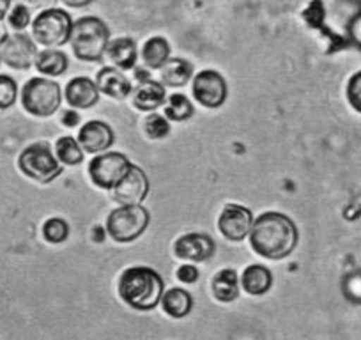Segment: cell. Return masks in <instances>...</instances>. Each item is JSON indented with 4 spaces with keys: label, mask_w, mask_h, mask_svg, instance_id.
Returning <instances> with one entry per match:
<instances>
[{
    "label": "cell",
    "mask_w": 361,
    "mask_h": 340,
    "mask_svg": "<svg viewBox=\"0 0 361 340\" xmlns=\"http://www.w3.org/2000/svg\"><path fill=\"white\" fill-rule=\"evenodd\" d=\"M96 85L103 95L110 96L114 99H124L131 92V82L124 76V73L117 68H103L99 69L96 76Z\"/></svg>",
    "instance_id": "obj_16"
},
{
    "label": "cell",
    "mask_w": 361,
    "mask_h": 340,
    "mask_svg": "<svg viewBox=\"0 0 361 340\" xmlns=\"http://www.w3.org/2000/svg\"><path fill=\"white\" fill-rule=\"evenodd\" d=\"M149 225V213L142 206H121L110 213L106 232L117 243H131L144 234Z\"/></svg>",
    "instance_id": "obj_7"
},
{
    "label": "cell",
    "mask_w": 361,
    "mask_h": 340,
    "mask_svg": "<svg viewBox=\"0 0 361 340\" xmlns=\"http://www.w3.org/2000/svg\"><path fill=\"white\" fill-rule=\"evenodd\" d=\"M36 43L27 34H8L0 40V61L13 69H29L36 62Z\"/></svg>",
    "instance_id": "obj_9"
},
{
    "label": "cell",
    "mask_w": 361,
    "mask_h": 340,
    "mask_svg": "<svg viewBox=\"0 0 361 340\" xmlns=\"http://www.w3.org/2000/svg\"><path fill=\"white\" fill-rule=\"evenodd\" d=\"M27 2H30L32 6H43V4H48L50 0H27Z\"/></svg>",
    "instance_id": "obj_39"
},
{
    "label": "cell",
    "mask_w": 361,
    "mask_h": 340,
    "mask_svg": "<svg viewBox=\"0 0 361 340\" xmlns=\"http://www.w3.org/2000/svg\"><path fill=\"white\" fill-rule=\"evenodd\" d=\"M271 284H273V275L267 268L260 265H252L243 272L241 286L252 296H260L269 291Z\"/></svg>",
    "instance_id": "obj_19"
},
{
    "label": "cell",
    "mask_w": 361,
    "mask_h": 340,
    "mask_svg": "<svg viewBox=\"0 0 361 340\" xmlns=\"http://www.w3.org/2000/svg\"><path fill=\"white\" fill-rule=\"evenodd\" d=\"M173 252L179 259L190 262H204L213 257L214 241L206 234H185L173 245Z\"/></svg>",
    "instance_id": "obj_13"
},
{
    "label": "cell",
    "mask_w": 361,
    "mask_h": 340,
    "mask_svg": "<svg viewBox=\"0 0 361 340\" xmlns=\"http://www.w3.org/2000/svg\"><path fill=\"white\" fill-rule=\"evenodd\" d=\"M347 30H349V40L353 41L357 48H361V11L353 16Z\"/></svg>",
    "instance_id": "obj_34"
},
{
    "label": "cell",
    "mask_w": 361,
    "mask_h": 340,
    "mask_svg": "<svg viewBox=\"0 0 361 340\" xmlns=\"http://www.w3.org/2000/svg\"><path fill=\"white\" fill-rule=\"evenodd\" d=\"M22 107L34 117H50L61 107V87L48 78H30L22 89Z\"/></svg>",
    "instance_id": "obj_5"
},
{
    "label": "cell",
    "mask_w": 361,
    "mask_h": 340,
    "mask_svg": "<svg viewBox=\"0 0 361 340\" xmlns=\"http://www.w3.org/2000/svg\"><path fill=\"white\" fill-rule=\"evenodd\" d=\"M161 305L163 310H165L170 317L180 319L190 314V310H192L193 307V300L192 296H190V293H186L185 289L176 287V289H170L163 294Z\"/></svg>",
    "instance_id": "obj_23"
},
{
    "label": "cell",
    "mask_w": 361,
    "mask_h": 340,
    "mask_svg": "<svg viewBox=\"0 0 361 340\" xmlns=\"http://www.w3.org/2000/svg\"><path fill=\"white\" fill-rule=\"evenodd\" d=\"M250 245L260 257L273 261L286 259L298 245L296 224L287 214L267 211L253 221Z\"/></svg>",
    "instance_id": "obj_1"
},
{
    "label": "cell",
    "mask_w": 361,
    "mask_h": 340,
    "mask_svg": "<svg viewBox=\"0 0 361 340\" xmlns=\"http://www.w3.org/2000/svg\"><path fill=\"white\" fill-rule=\"evenodd\" d=\"M165 103V87L161 83L149 80L138 83V89L133 95V105L142 112H152Z\"/></svg>",
    "instance_id": "obj_18"
},
{
    "label": "cell",
    "mask_w": 361,
    "mask_h": 340,
    "mask_svg": "<svg viewBox=\"0 0 361 340\" xmlns=\"http://www.w3.org/2000/svg\"><path fill=\"white\" fill-rule=\"evenodd\" d=\"M161 83L166 87H183L190 82L193 75V66L185 59H169L165 66L159 69Z\"/></svg>",
    "instance_id": "obj_20"
},
{
    "label": "cell",
    "mask_w": 361,
    "mask_h": 340,
    "mask_svg": "<svg viewBox=\"0 0 361 340\" xmlns=\"http://www.w3.org/2000/svg\"><path fill=\"white\" fill-rule=\"evenodd\" d=\"M303 16L312 27H321L322 22H324V4H322V0H314L307 8V11L303 13Z\"/></svg>",
    "instance_id": "obj_32"
},
{
    "label": "cell",
    "mask_w": 361,
    "mask_h": 340,
    "mask_svg": "<svg viewBox=\"0 0 361 340\" xmlns=\"http://www.w3.org/2000/svg\"><path fill=\"white\" fill-rule=\"evenodd\" d=\"M78 144L87 152H102L114 144L112 128L102 121H89L78 133Z\"/></svg>",
    "instance_id": "obj_14"
},
{
    "label": "cell",
    "mask_w": 361,
    "mask_h": 340,
    "mask_svg": "<svg viewBox=\"0 0 361 340\" xmlns=\"http://www.w3.org/2000/svg\"><path fill=\"white\" fill-rule=\"evenodd\" d=\"M34 66L37 68V71L43 73V75L47 76H61L62 73L68 69L69 62H68V57H66V54H62L61 50L47 48V50L37 54Z\"/></svg>",
    "instance_id": "obj_24"
},
{
    "label": "cell",
    "mask_w": 361,
    "mask_h": 340,
    "mask_svg": "<svg viewBox=\"0 0 361 340\" xmlns=\"http://www.w3.org/2000/svg\"><path fill=\"white\" fill-rule=\"evenodd\" d=\"M69 236V225L66 224L62 218H50V220L44 221L43 225V238L47 239L48 243H57L66 241Z\"/></svg>",
    "instance_id": "obj_27"
},
{
    "label": "cell",
    "mask_w": 361,
    "mask_h": 340,
    "mask_svg": "<svg viewBox=\"0 0 361 340\" xmlns=\"http://www.w3.org/2000/svg\"><path fill=\"white\" fill-rule=\"evenodd\" d=\"M347 99L356 112L361 114V71L354 73L347 83Z\"/></svg>",
    "instance_id": "obj_31"
},
{
    "label": "cell",
    "mask_w": 361,
    "mask_h": 340,
    "mask_svg": "<svg viewBox=\"0 0 361 340\" xmlns=\"http://www.w3.org/2000/svg\"><path fill=\"white\" fill-rule=\"evenodd\" d=\"M149 193V179L144 170L137 165H131L123 181L114 188V199L121 206H140L142 200Z\"/></svg>",
    "instance_id": "obj_12"
},
{
    "label": "cell",
    "mask_w": 361,
    "mask_h": 340,
    "mask_svg": "<svg viewBox=\"0 0 361 340\" xmlns=\"http://www.w3.org/2000/svg\"><path fill=\"white\" fill-rule=\"evenodd\" d=\"M55 156H57L59 162H62L68 166L78 165L83 159L82 145L73 137H61L55 142Z\"/></svg>",
    "instance_id": "obj_25"
},
{
    "label": "cell",
    "mask_w": 361,
    "mask_h": 340,
    "mask_svg": "<svg viewBox=\"0 0 361 340\" xmlns=\"http://www.w3.org/2000/svg\"><path fill=\"white\" fill-rule=\"evenodd\" d=\"M0 62H2V61H0Z\"/></svg>",
    "instance_id": "obj_40"
},
{
    "label": "cell",
    "mask_w": 361,
    "mask_h": 340,
    "mask_svg": "<svg viewBox=\"0 0 361 340\" xmlns=\"http://www.w3.org/2000/svg\"><path fill=\"white\" fill-rule=\"evenodd\" d=\"M105 55L112 62V68L128 71V69H133L135 64H137V44L131 37H117V40L110 41Z\"/></svg>",
    "instance_id": "obj_17"
},
{
    "label": "cell",
    "mask_w": 361,
    "mask_h": 340,
    "mask_svg": "<svg viewBox=\"0 0 361 340\" xmlns=\"http://www.w3.org/2000/svg\"><path fill=\"white\" fill-rule=\"evenodd\" d=\"M62 123L68 128H75L76 124L80 123V116L75 110H68V112H64V116H62Z\"/></svg>",
    "instance_id": "obj_36"
},
{
    "label": "cell",
    "mask_w": 361,
    "mask_h": 340,
    "mask_svg": "<svg viewBox=\"0 0 361 340\" xmlns=\"http://www.w3.org/2000/svg\"><path fill=\"white\" fill-rule=\"evenodd\" d=\"M8 23L11 29L15 30H23L32 23V18H30V11L25 4H16L15 8H11L8 15Z\"/></svg>",
    "instance_id": "obj_30"
},
{
    "label": "cell",
    "mask_w": 361,
    "mask_h": 340,
    "mask_svg": "<svg viewBox=\"0 0 361 340\" xmlns=\"http://www.w3.org/2000/svg\"><path fill=\"white\" fill-rule=\"evenodd\" d=\"M119 294L135 310H152L163 298V279L152 268L133 266L121 275Z\"/></svg>",
    "instance_id": "obj_2"
},
{
    "label": "cell",
    "mask_w": 361,
    "mask_h": 340,
    "mask_svg": "<svg viewBox=\"0 0 361 340\" xmlns=\"http://www.w3.org/2000/svg\"><path fill=\"white\" fill-rule=\"evenodd\" d=\"M193 98L207 109H218L227 99V82L214 69L199 71L193 78Z\"/></svg>",
    "instance_id": "obj_10"
},
{
    "label": "cell",
    "mask_w": 361,
    "mask_h": 340,
    "mask_svg": "<svg viewBox=\"0 0 361 340\" xmlns=\"http://www.w3.org/2000/svg\"><path fill=\"white\" fill-rule=\"evenodd\" d=\"M73 23L75 22L64 9H44L32 20L34 43H39L44 48L62 47L71 37Z\"/></svg>",
    "instance_id": "obj_4"
},
{
    "label": "cell",
    "mask_w": 361,
    "mask_h": 340,
    "mask_svg": "<svg viewBox=\"0 0 361 340\" xmlns=\"http://www.w3.org/2000/svg\"><path fill=\"white\" fill-rule=\"evenodd\" d=\"M18 166L27 178L37 183H51L62 172L48 142H34L18 156Z\"/></svg>",
    "instance_id": "obj_6"
},
{
    "label": "cell",
    "mask_w": 361,
    "mask_h": 340,
    "mask_svg": "<svg viewBox=\"0 0 361 340\" xmlns=\"http://www.w3.org/2000/svg\"><path fill=\"white\" fill-rule=\"evenodd\" d=\"M166 119L176 121V123H183V121H188L193 116V105L185 95H172L169 98L165 109Z\"/></svg>",
    "instance_id": "obj_26"
},
{
    "label": "cell",
    "mask_w": 361,
    "mask_h": 340,
    "mask_svg": "<svg viewBox=\"0 0 361 340\" xmlns=\"http://www.w3.org/2000/svg\"><path fill=\"white\" fill-rule=\"evenodd\" d=\"M9 11H11V0H0V22L8 18Z\"/></svg>",
    "instance_id": "obj_38"
},
{
    "label": "cell",
    "mask_w": 361,
    "mask_h": 340,
    "mask_svg": "<svg viewBox=\"0 0 361 340\" xmlns=\"http://www.w3.org/2000/svg\"><path fill=\"white\" fill-rule=\"evenodd\" d=\"M69 43L80 61H102L110 44V30L102 18L83 16L73 23Z\"/></svg>",
    "instance_id": "obj_3"
},
{
    "label": "cell",
    "mask_w": 361,
    "mask_h": 340,
    "mask_svg": "<svg viewBox=\"0 0 361 340\" xmlns=\"http://www.w3.org/2000/svg\"><path fill=\"white\" fill-rule=\"evenodd\" d=\"M131 165L133 163L128 159V156L121 154V152H105V154L96 156L89 163V176L99 188L114 190L123 181Z\"/></svg>",
    "instance_id": "obj_8"
},
{
    "label": "cell",
    "mask_w": 361,
    "mask_h": 340,
    "mask_svg": "<svg viewBox=\"0 0 361 340\" xmlns=\"http://www.w3.org/2000/svg\"><path fill=\"white\" fill-rule=\"evenodd\" d=\"M144 128H145V133H147V137L154 138V140L165 138L166 135L170 133L169 121H166V117L159 116V114H151V116L145 117Z\"/></svg>",
    "instance_id": "obj_28"
},
{
    "label": "cell",
    "mask_w": 361,
    "mask_h": 340,
    "mask_svg": "<svg viewBox=\"0 0 361 340\" xmlns=\"http://www.w3.org/2000/svg\"><path fill=\"white\" fill-rule=\"evenodd\" d=\"M345 293L349 296V300L361 301V273H354L349 275L345 280Z\"/></svg>",
    "instance_id": "obj_33"
},
{
    "label": "cell",
    "mask_w": 361,
    "mask_h": 340,
    "mask_svg": "<svg viewBox=\"0 0 361 340\" xmlns=\"http://www.w3.org/2000/svg\"><path fill=\"white\" fill-rule=\"evenodd\" d=\"M66 99L73 109H90L99 102V89L87 76H76L66 85Z\"/></svg>",
    "instance_id": "obj_15"
},
{
    "label": "cell",
    "mask_w": 361,
    "mask_h": 340,
    "mask_svg": "<svg viewBox=\"0 0 361 340\" xmlns=\"http://www.w3.org/2000/svg\"><path fill=\"white\" fill-rule=\"evenodd\" d=\"M211 289H213V296L218 301H224V303H231L235 298L239 296V280L238 273L234 269L227 268L221 269L214 275L213 284H211Z\"/></svg>",
    "instance_id": "obj_21"
},
{
    "label": "cell",
    "mask_w": 361,
    "mask_h": 340,
    "mask_svg": "<svg viewBox=\"0 0 361 340\" xmlns=\"http://www.w3.org/2000/svg\"><path fill=\"white\" fill-rule=\"evenodd\" d=\"M177 279L180 280V282L185 284H193L199 280V269L195 268V266H180L179 269H177Z\"/></svg>",
    "instance_id": "obj_35"
},
{
    "label": "cell",
    "mask_w": 361,
    "mask_h": 340,
    "mask_svg": "<svg viewBox=\"0 0 361 340\" xmlns=\"http://www.w3.org/2000/svg\"><path fill=\"white\" fill-rule=\"evenodd\" d=\"M18 96V85L8 75H0V110H6L15 105Z\"/></svg>",
    "instance_id": "obj_29"
},
{
    "label": "cell",
    "mask_w": 361,
    "mask_h": 340,
    "mask_svg": "<svg viewBox=\"0 0 361 340\" xmlns=\"http://www.w3.org/2000/svg\"><path fill=\"white\" fill-rule=\"evenodd\" d=\"M61 2H64V4L68 6V8L78 9V8H85V6L92 4L94 0H61Z\"/></svg>",
    "instance_id": "obj_37"
},
{
    "label": "cell",
    "mask_w": 361,
    "mask_h": 340,
    "mask_svg": "<svg viewBox=\"0 0 361 340\" xmlns=\"http://www.w3.org/2000/svg\"><path fill=\"white\" fill-rule=\"evenodd\" d=\"M253 225L252 211L239 204H228L218 218V229L228 241H243L250 236Z\"/></svg>",
    "instance_id": "obj_11"
},
{
    "label": "cell",
    "mask_w": 361,
    "mask_h": 340,
    "mask_svg": "<svg viewBox=\"0 0 361 340\" xmlns=\"http://www.w3.org/2000/svg\"><path fill=\"white\" fill-rule=\"evenodd\" d=\"M170 59V44L165 37H149L142 47V61L149 69H161Z\"/></svg>",
    "instance_id": "obj_22"
}]
</instances>
